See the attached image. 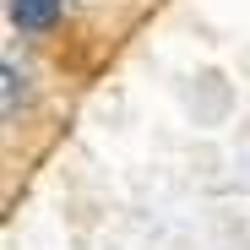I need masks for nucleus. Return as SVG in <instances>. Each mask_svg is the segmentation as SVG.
I'll return each instance as SVG.
<instances>
[{"instance_id": "obj_1", "label": "nucleus", "mask_w": 250, "mask_h": 250, "mask_svg": "<svg viewBox=\"0 0 250 250\" xmlns=\"http://www.w3.org/2000/svg\"><path fill=\"white\" fill-rule=\"evenodd\" d=\"M11 22L22 33H44L60 22V0H11Z\"/></svg>"}, {"instance_id": "obj_2", "label": "nucleus", "mask_w": 250, "mask_h": 250, "mask_svg": "<svg viewBox=\"0 0 250 250\" xmlns=\"http://www.w3.org/2000/svg\"><path fill=\"white\" fill-rule=\"evenodd\" d=\"M0 82H6V98H0V104H6V114H17V98L27 93V76H22V71L6 60V65H0Z\"/></svg>"}]
</instances>
